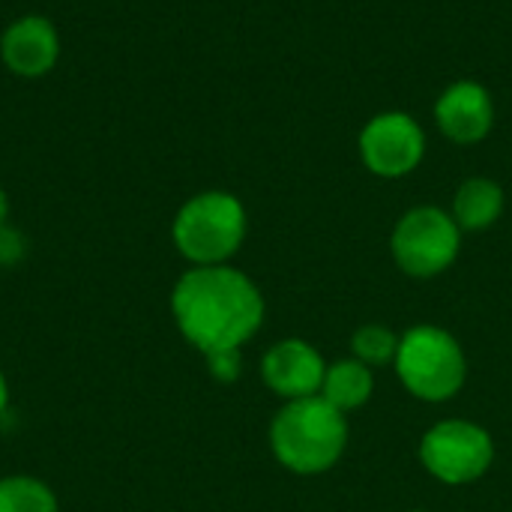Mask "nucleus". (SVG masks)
Returning a JSON list of instances; mask_svg holds the SVG:
<instances>
[{
	"instance_id": "nucleus-1",
	"label": "nucleus",
	"mask_w": 512,
	"mask_h": 512,
	"mask_svg": "<svg viewBox=\"0 0 512 512\" xmlns=\"http://www.w3.org/2000/svg\"><path fill=\"white\" fill-rule=\"evenodd\" d=\"M171 309L180 333L201 351L240 348L264 318L261 291L249 276L228 264L192 267L180 276L171 294Z\"/></svg>"
},
{
	"instance_id": "nucleus-2",
	"label": "nucleus",
	"mask_w": 512,
	"mask_h": 512,
	"mask_svg": "<svg viewBox=\"0 0 512 512\" xmlns=\"http://www.w3.org/2000/svg\"><path fill=\"white\" fill-rule=\"evenodd\" d=\"M348 426L324 396L288 402L270 429L276 459L297 474H321L345 453Z\"/></svg>"
},
{
	"instance_id": "nucleus-3",
	"label": "nucleus",
	"mask_w": 512,
	"mask_h": 512,
	"mask_svg": "<svg viewBox=\"0 0 512 512\" xmlns=\"http://www.w3.org/2000/svg\"><path fill=\"white\" fill-rule=\"evenodd\" d=\"M171 234L195 267L225 264L246 237V210L228 192H201L177 210Z\"/></svg>"
},
{
	"instance_id": "nucleus-4",
	"label": "nucleus",
	"mask_w": 512,
	"mask_h": 512,
	"mask_svg": "<svg viewBox=\"0 0 512 512\" xmlns=\"http://www.w3.org/2000/svg\"><path fill=\"white\" fill-rule=\"evenodd\" d=\"M396 369L402 384L426 402L456 396L468 372L459 342L438 327L408 330L405 339H399Z\"/></svg>"
},
{
	"instance_id": "nucleus-5",
	"label": "nucleus",
	"mask_w": 512,
	"mask_h": 512,
	"mask_svg": "<svg viewBox=\"0 0 512 512\" xmlns=\"http://www.w3.org/2000/svg\"><path fill=\"white\" fill-rule=\"evenodd\" d=\"M462 228L438 207H414L393 231V255L408 276H438L459 255Z\"/></svg>"
},
{
	"instance_id": "nucleus-6",
	"label": "nucleus",
	"mask_w": 512,
	"mask_h": 512,
	"mask_svg": "<svg viewBox=\"0 0 512 512\" xmlns=\"http://www.w3.org/2000/svg\"><path fill=\"white\" fill-rule=\"evenodd\" d=\"M420 456L438 480L456 486L483 477L492 465L495 447L486 429L465 420H447L429 429L420 444Z\"/></svg>"
},
{
	"instance_id": "nucleus-7",
	"label": "nucleus",
	"mask_w": 512,
	"mask_h": 512,
	"mask_svg": "<svg viewBox=\"0 0 512 512\" xmlns=\"http://www.w3.org/2000/svg\"><path fill=\"white\" fill-rule=\"evenodd\" d=\"M426 153V135L420 123L405 111H384L372 117L360 132L363 165L378 177L411 174Z\"/></svg>"
},
{
	"instance_id": "nucleus-8",
	"label": "nucleus",
	"mask_w": 512,
	"mask_h": 512,
	"mask_svg": "<svg viewBox=\"0 0 512 512\" xmlns=\"http://www.w3.org/2000/svg\"><path fill=\"white\" fill-rule=\"evenodd\" d=\"M0 57L12 75L39 78L54 69L60 57V36L42 15L15 18L0 36Z\"/></svg>"
},
{
	"instance_id": "nucleus-9",
	"label": "nucleus",
	"mask_w": 512,
	"mask_h": 512,
	"mask_svg": "<svg viewBox=\"0 0 512 512\" xmlns=\"http://www.w3.org/2000/svg\"><path fill=\"white\" fill-rule=\"evenodd\" d=\"M261 375L273 393L294 402V399H309L324 387L327 366L312 345L300 339H285L267 351L261 363Z\"/></svg>"
},
{
	"instance_id": "nucleus-10",
	"label": "nucleus",
	"mask_w": 512,
	"mask_h": 512,
	"mask_svg": "<svg viewBox=\"0 0 512 512\" xmlns=\"http://www.w3.org/2000/svg\"><path fill=\"white\" fill-rule=\"evenodd\" d=\"M435 120L450 141L477 144L492 132L495 105H492V96L483 84L456 81L441 93V99L435 105Z\"/></svg>"
},
{
	"instance_id": "nucleus-11",
	"label": "nucleus",
	"mask_w": 512,
	"mask_h": 512,
	"mask_svg": "<svg viewBox=\"0 0 512 512\" xmlns=\"http://www.w3.org/2000/svg\"><path fill=\"white\" fill-rule=\"evenodd\" d=\"M504 210V192L495 180H465L453 201V219L462 231H483L498 222Z\"/></svg>"
},
{
	"instance_id": "nucleus-12",
	"label": "nucleus",
	"mask_w": 512,
	"mask_h": 512,
	"mask_svg": "<svg viewBox=\"0 0 512 512\" xmlns=\"http://www.w3.org/2000/svg\"><path fill=\"white\" fill-rule=\"evenodd\" d=\"M321 390H324V399L336 411L345 414L351 408H360L372 396V372L360 360H342L333 369H327Z\"/></svg>"
},
{
	"instance_id": "nucleus-13",
	"label": "nucleus",
	"mask_w": 512,
	"mask_h": 512,
	"mask_svg": "<svg viewBox=\"0 0 512 512\" xmlns=\"http://www.w3.org/2000/svg\"><path fill=\"white\" fill-rule=\"evenodd\" d=\"M0 512H57V498L33 477H6L0 480Z\"/></svg>"
},
{
	"instance_id": "nucleus-14",
	"label": "nucleus",
	"mask_w": 512,
	"mask_h": 512,
	"mask_svg": "<svg viewBox=\"0 0 512 512\" xmlns=\"http://www.w3.org/2000/svg\"><path fill=\"white\" fill-rule=\"evenodd\" d=\"M351 348H354V354H357L360 363H366V366H384V363L396 360L399 339L387 327H360L354 333Z\"/></svg>"
},
{
	"instance_id": "nucleus-15",
	"label": "nucleus",
	"mask_w": 512,
	"mask_h": 512,
	"mask_svg": "<svg viewBox=\"0 0 512 512\" xmlns=\"http://www.w3.org/2000/svg\"><path fill=\"white\" fill-rule=\"evenodd\" d=\"M204 357H207L210 375L216 381H225V384L237 381V375H240V348H222V351H210Z\"/></svg>"
},
{
	"instance_id": "nucleus-16",
	"label": "nucleus",
	"mask_w": 512,
	"mask_h": 512,
	"mask_svg": "<svg viewBox=\"0 0 512 512\" xmlns=\"http://www.w3.org/2000/svg\"><path fill=\"white\" fill-rule=\"evenodd\" d=\"M21 252H24V240H21V234L18 231H12L9 225L0 231V264H12V261H18L21 258Z\"/></svg>"
},
{
	"instance_id": "nucleus-17",
	"label": "nucleus",
	"mask_w": 512,
	"mask_h": 512,
	"mask_svg": "<svg viewBox=\"0 0 512 512\" xmlns=\"http://www.w3.org/2000/svg\"><path fill=\"white\" fill-rule=\"evenodd\" d=\"M6 219H9V198H6V192L0 189V231L6 228Z\"/></svg>"
},
{
	"instance_id": "nucleus-18",
	"label": "nucleus",
	"mask_w": 512,
	"mask_h": 512,
	"mask_svg": "<svg viewBox=\"0 0 512 512\" xmlns=\"http://www.w3.org/2000/svg\"><path fill=\"white\" fill-rule=\"evenodd\" d=\"M6 402H9V387H6V378L0 372V414L6 411Z\"/></svg>"
}]
</instances>
